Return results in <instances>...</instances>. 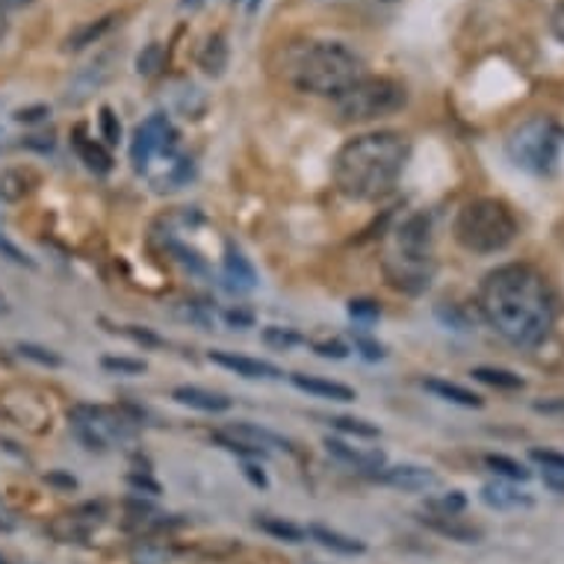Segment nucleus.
<instances>
[{"instance_id":"obj_1","label":"nucleus","mask_w":564,"mask_h":564,"mask_svg":"<svg viewBox=\"0 0 564 564\" xmlns=\"http://www.w3.org/2000/svg\"><path fill=\"white\" fill-rule=\"evenodd\" d=\"M479 307L506 340L523 349L544 343L555 325L553 288L529 263H506L494 269L481 284Z\"/></svg>"},{"instance_id":"obj_2","label":"nucleus","mask_w":564,"mask_h":564,"mask_svg":"<svg viewBox=\"0 0 564 564\" xmlns=\"http://www.w3.org/2000/svg\"><path fill=\"white\" fill-rule=\"evenodd\" d=\"M411 142L397 130H376L349 139L334 158V184L351 202H379L405 172Z\"/></svg>"},{"instance_id":"obj_3","label":"nucleus","mask_w":564,"mask_h":564,"mask_svg":"<svg viewBox=\"0 0 564 564\" xmlns=\"http://www.w3.org/2000/svg\"><path fill=\"white\" fill-rule=\"evenodd\" d=\"M290 77L302 93L337 98L367 77V63L343 42H307L293 59Z\"/></svg>"},{"instance_id":"obj_4","label":"nucleus","mask_w":564,"mask_h":564,"mask_svg":"<svg viewBox=\"0 0 564 564\" xmlns=\"http://www.w3.org/2000/svg\"><path fill=\"white\" fill-rule=\"evenodd\" d=\"M384 272L388 281L402 293H423L435 275V254H432V223L426 214L411 216L393 231L384 251Z\"/></svg>"},{"instance_id":"obj_5","label":"nucleus","mask_w":564,"mask_h":564,"mask_svg":"<svg viewBox=\"0 0 564 564\" xmlns=\"http://www.w3.org/2000/svg\"><path fill=\"white\" fill-rule=\"evenodd\" d=\"M453 234L458 246L473 254H497L518 240L520 225L514 210L500 198H473L455 216Z\"/></svg>"},{"instance_id":"obj_6","label":"nucleus","mask_w":564,"mask_h":564,"mask_svg":"<svg viewBox=\"0 0 564 564\" xmlns=\"http://www.w3.org/2000/svg\"><path fill=\"white\" fill-rule=\"evenodd\" d=\"M564 151V128L553 116H532L520 121L506 139V154L529 175H553Z\"/></svg>"},{"instance_id":"obj_7","label":"nucleus","mask_w":564,"mask_h":564,"mask_svg":"<svg viewBox=\"0 0 564 564\" xmlns=\"http://www.w3.org/2000/svg\"><path fill=\"white\" fill-rule=\"evenodd\" d=\"M408 101L405 86L393 77H364L358 84L334 98L337 116L343 121H372L402 110Z\"/></svg>"},{"instance_id":"obj_8","label":"nucleus","mask_w":564,"mask_h":564,"mask_svg":"<svg viewBox=\"0 0 564 564\" xmlns=\"http://www.w3.org/2000/svg\"><path fill=\"white\" fill-rule=\"evenodd\" d=\"M72 432L86 449H112V446L133 444L137 426L119 408L77 405L72 411Z\"/></svg>"},{"instance_id":"obj_9","label":"nucleus","mask_w":564,"mask_h":564,"mask_svg":"<svg viewBox=\"0 0 564 564\" xmlns=\"http://www.w3.org/2000/svg\"><path fill=\"white\" fill-rule=\"evenodd\" d=\"M175 142L177 133L172 128V121L163 112H154L151 119H145L133 130V139H130V163H133L137 172H149L151 160L172 154Z\"/></svg>"},{"instance_id":"obj_10","label":"nucleus","mask_w":564,"mask_h":564,"mask_svg":"<svg viewBox=\"0 0 564 564\" xmlns=\"http://www.w3.org/2000/svg\"><path fill=\"white\" fill-rule=\"evenodd\" d=\"M214 441L237 455H267L269 449H288V441H281L267 429L251 426V423H234V426L219 429Z\"/></svg>"},{"instance_id":"obj_11","label":"nucleus","mask_w":564,"mask_h":564,"mask_svg":"<svg viewBox=\"0 0 564 564\" xmlns=\"http://www.w3.org/2000/svg\"><path fill=\"white\" fill-rule=\"evenodd\" d=\"M101 523V506H80L75 511H65L56 520H51L47 532L59 541V544H84L86 538L93 535V529Z\"/></svg>"},{"instance_id":"obj_12","label":"nucleus","mask_w":564,"mask_h":564,"mask_svg":"<svg viewBox=\"0 0 564 564\" xmlns=\"http://www.w3.org/2000/svg\"><path fill=\"white\" fill-rule=\"evenodd\" d=\"M381 481L390 485V488L405 490V494H423V490H432L441 485L435 470L429 467H420V464H397V467H388L381 470Z\"/></svg>"},{"instance_id":"obj_13","label":"nucleus","mask_w":564,"mask_h":564,"mask_svg":"<svg viewBox=\"0 0 564 564\" xmlns=\"http://www.w3.org/2000/svg\"><path fill=\"white\" fill-rule=\"evenodd\" d=\"M210 361L225 367V370L237 372L242 379H281V376H284L275 364L260 361V358H249V355H237V351H210Z\"/></svg>"},{"instance_id":"obj_14","label":"nucleus","mask_w":564,"mask_h":564,"mask_svg":"<svg viewBox=\"0 0 564 564\" xmlns=\"http://www.w3.org/2000/svg\"><path fill=\"white\" fill-rule=\"evenodd\" d=\"M325 449L340 458L355 470H381L384 467V453L381 449H358V446H349L346 441H337V437H328L325 441Z\"/></svg>"},{"instance_id":"obj_15","label":"nucleus","mask_w":564,"mask_h":564,"mask_svg":"<svg viewBox=\"0 0 564 564\" xmlns=\"http://www.w3.org/2000/svg\"><path fill=\"white\" fill-rule=\"evenodd\" d=\"M481 502L497 511H511V509H529L532 497H527L523 490H518L511 481H488L481 488Z\"/></svg>"},{"instance_id":"obj_16","label":"nucleus","mask_w":564,"mask_h":564,"mask_svg":"<svg viewBox=\"0 0 564 564\" xmlns=\"http://www.w3.org/2000/svg\"><path fill=\"white\" fill-rule=\"evenodd\" d=\"M290 381H293V388H299L302 393H311V397L332 399V402H351L355 399V390L340 384V381H325L316 379V376H305V372H293Z\"/></svg>"},{"instance_id":"obj_17","label":"nucleus","mask_w":564,"mask_h":564,"mask_svg":"<svg viewBox=\"0 0 564 564\" xmlns=\"http://www.w3.org/2000/svg\"><path fill=\"white\" fill-rule=\"evenodd\" d=\"M172 399L186 408H195V411H207V414H223L231 408V399L225 393H214V390L204 388H175Z\"/></svg>"},{"instance_id":"obj_18","label":"nucleus","mask_w":564,"mask_h":564,"mask_svg":"<svg viewBox=\"0 0 564 564\" xmlns=\"http://www.w3.org/2000/svg\"><path fill=\"white\" fill-rule=\"evenodd\" d=\"M225 281H228V288L237 290V293H249L258 284V275H254V267H251L246 254L240 249H234L228 246L225 251Z\"/></svg>"},{"instance_id":"obj_19","label":"nucleus","mask_w":564,"mask_h":564,"mask_svg":"<svg viewBox=\"0 0 564 564\" xmlns=\"http://www.w3.org/2000/svg\"><path fill=\"white\" fill-rule=\"evenodd\" d=\"M423 523H426L429 529L441 532V535L453 538V541H462V544H476L481 538V529L467 523V520H462L458 514H426Z\"/></svg>"},{"instance_id":"obj_20","label":"nucleus","mask_w":564,"mask_h":564,"mask_svg":"<svg viewBox=\"0 0 564 564\" xmlns=\"http://www.w3.org/2000/svg\"><path fill=\"white\" fill-rule=\"evenodd\" d=\"M198 68L210 77L225 75V68H228V45H225L223 33H214L204 42V47L198 51Z\"/></svg>"},{"instance_id":"obj_21","label":"nucleus","mask_w":564,"mask_h":564,"mask_svg":"<svg viewBox=\"0 0 564 564\" xmlns=\"http://www.w3.org/2000/svg\"><path fill=\"white\" fill-rule=\"evenodd\" d=\"M75 151L77 158L86 163V169H93L95 175H107V172H112L110 151L104 149V145H98L95 139L84 137V130H77L75 133Z\"/></svg>"},{"instance_id":"obj_22","label":"nucleus","mask_w":564,"mask_h":564,"mask_svg":"<svg viewBox=\"0 0 564 564\" xmlns=\"http://www.w3.org/2000/svg\"><path fill=\"white\" fill-rule=\"evenodd\" d=\"M423 388H426L429 393H435L437 399H444V402H453V405L481 408V397H479V393H473V390L462 388V384H455V381L426 379V381H423Z\"/></svg>"},{"instance_id":"obj_23","label":"nucleus","mask_w":564,"mask_h":564,"mask_svg":"<svg viewBox=\"0 0 564 564\" xmlns=\"http://www.w3.org/2000/svg\"><path fill=\"white\" fill-rule=\"evenodd\" d=\"M33 184H36V175L28 169H7L0 172V198L10 204L21 202L33 189Z\"/></svg>"},{"instance_id":"obj_24","label":"nucleus","mask_w":564,"mask_h":564,"mask_svg":"<svg viewBox=\"0 0 564 564\" xmlns=\"http://www.w3.org/2000/svg\"><path fill=\"white\" fill-rule=\"evenodd\" d=\"M307 535L314 538L316 544H323L325 550H334V553H340V555H361L364 550H367L358 538L340 535V532H334V529H325V527H311L307 529Z\"/></svg>"},{"instance_id":"obj_25","label":"nucleus","mask_w":564,"mask_h":564,"mask_svg":"<svg viewBox=\"0 0 564 564\" xmlns=\"http://www.w3.org/2000/svg\"><path fill=\"white\" fill-rule=\"evenodd\" d=\"M112 24H116V15H104L98 21H89V24H84V28L75 30L72 36L65 39V51H80L86 45H95L107 30H112Z\"/></svg>"},{"instance_id":"obj_26","label":"nucleus","mask_w":564,"mask_h":564,"mask_svg":"<svg viewBox=\"0 0 564 564\" xmlns=\"http://www.w3.org/2000/svg\"><path fill=\"white\" fill-rule=\"evenodd\" d=\"M470 376L476 381H481V384H488V388L523 390V379H520L518 372L502 370V367H476V370H473Z\"/></svg>"},{"instance_id":"obj_27","label":"nucleus","mask_w":564,"mask_h":564,"mask_svg":"<svg viewBox=\"0 0 564 564\" xmlns=\"http://www.w3.org/2000/svg\"><path fill=\"white\" fill-rule=\"evenodd\" d=\"M258 529L267 535L278 538V541H288V544H302L307 538L305 529H299L296 523H290L284 518H258Z\"/></svg>"},{"instance_id":"obj_28","label":"nucleus","mask_w":564,"mask_h":564,"mask_svg":"<svg viewBox=\"0 0 564 564\" xmlns=\"http://www.w3.org/2000/svg\"><path fill=\"white\" fill-rule=\"evenodd\" d=\"M485 467L497 473V476H502L506 481H529V476H532L518 458H509V455H485Z\"/></svg>"},{"instance_id":"obj_29","label":"nucleus","mask_w":564,"mask_h":564,"mask_svg":"<svg viewBox=\"0 0 564 564\" xmlns=\"http://www.w3.org/2000/svg\"><path fill=\"white\" fill-rule=\"evenodd\" d=\"M328 423L351 437H367V441H372V437L381 435L379 426H372V423H367V420H355V416H332Z\"/></svg>"},{"instance_id":"obj_30","label":"nucleus","mask_w":564,"mask_h":564,"mask_svg":"<svg viewBox=\"0 0 564 564\" xmlns=\"http://www.w3.org/2000/svg\"><path fill=\"white\" fill-rule=\"evenodd\" d=\"M263 343L267 346H275V349H293L302 343L296 332H290V328H278V325H269L267 332H263Z\"/></svg>"},{"instance_id":"obj_31","label":"nucleus","mask_w":564,"mask_h":564,"mask_svg":"<svg viewBox=\"0 0 564 564\" xmlns=\"http://www.w3.org/2000/svg\"><path fill=\"white\" fill-rule=\"evenodd\" d=\"M464 506H467V500L462 497V490H453L441 500L429 502V514H462Z\"/></svg>"},{"instance_id":"obj_32","label":"nucleus","mask_w":564,"mask_h":564,"mask_svg":"<svg viewBox=\"0 0 564 564\" xmlns=\"http://www.w3.org/2000/svg\"><path fill=\"white\" fill-rule=\"evenodd\" d=\"M101 367L110 372H121V376H142V372H145V361H137V358H116V355L104 358Z\"/></svg>"},{"instance_id":"obj_33","label":"nucleus","mask_w":564,"mask_h":564,"mask_svg":"<svg viewBox=\"0 0 564 564\" xmlns=\"http://www.w3.org/2000/svg\"><path fill=\"white\" fill-rule=\"evenodd\" d=\"M349 316L358 323H372L381 316V307L372 299H355V302H349Z\"/></svg>"},{"instance_id":"obj_34","label":"nucleus","mask_w":564,"mask_h":564,"mask_svg":"<svg viewBox=\"0 0 564 564\" xmlns=\"http://www.w3.org/2000/svg\"><path fill=\"white\" fill-rule=\"evenodd\" d=\"M98 121H101V137L107 139V145H119V139H121L119 116H116L110 107H104L101 116H98Z\"/></svg>"},{"instance_id":"obj_35","label":"nucleus","mask_w":564,"mask_h":564,"mask_svg":"<svg viewBox=\"0 0 564 564\" xmlns=\"http://www.w3.org/2000/svg\"><path fill=\"white\" fill-rule=\"evenodd\" d=\"M19 351L24 358H30V361L42 364V367H59V364H63L59 355H54L51 349H42V346H30V343H24V346H19Z\"/></svg>"},{"instance_id":"obj_36","label":"nucleus","mask_w":564,"mask_h":564,"mask_svg":"<svg viewBox=\"0 0 564 564\" xmlns=\"http://www.w3.org/2000/svg\"><path fill=\"white\" fill-rule=\"evenodd\" d=\"M137 65H139V68H137L139 75H154L160 65H163V47L149 45V47H145V54H139Z\"/></svg>"},{"instance_id":"obj_37","label":"nucleus","mask_w":564,"mask_h":564,"mask_svg":"<svg viewBox=\"0 0 564 564\" xmlns=\"http://www.w3.org/2000/svg\"><path fill=\"white\" fill-rule=\"evenodd\" d=\"M532 462H538L544 470L562 473L564 476V453H555V449H532Z\"/></svg>"},{"instance_id":"obj_38","label":"nucleus","mask_w":564,"mask_h":564,"mask_svg":"<svg viewBox=\"0 0 564 564\" xmlns=\"http://www.w3.org/2000/svg\"><path fill=\"white\" fill-rule=\"evenodd\" d=\"M0 258L12 260V263H19V267H33V260H30L28 254L15 246V242L7 240L3 234H0Z\"/></svg>"},{"instance_id":"obj_39","label":"nucleus","mask_w":564,"mask_h":564,"mask_svg":"<svg viewBox=\"0 0 564 564\" xmlns=\"http://www.w3.org/2000/svg\"><path fill=\"white\" fill-rule=\"evenodd\" d=\"M355 349L361 351V355H364V358H367V361H381V358L388 355V351H384V346H381V343L367 340V337H355Z\"/></svg>"},{"instance_id":"obj_40","label":"nucleus","mask_w":564,"mask_h":564,"mask_svg":"<svg viewBox=\"0 0 564 564\" xmlns=\"http://www.w3.org/2000/svg\"><path fill=\"white\" fill-rule=\"evenodd\" d=\"M314 351L316 355H323V358H346L349 355V346L340 340H328V343H314Z\"/></svg>"},{"instance_id":"obj_41","label":"nucleus","mask_w":564,"mask_h":564,"mask_svg":"<svg viewBox=\"0 0 564 564\" xmlns=\"http://www.w3.org/2000/svg\"><path fill=\"white\" fill-rule=\"evenodd\" d=\"M550 33L564 45V0H555V7L550 10Z\"/></svg>"},{"instance_id":"obj_42","label":"nucleus","mask_w":564,"mask_h":564,"mask_svg":"<svg viewBox=\"0 0 564 564\" xmlns=\"http://www.w3.org/2000/svg\"><path fill=\"white\" fill-rule=\"evenodd\" d=\"M225 323L237 325V328H249V325L254 323V316L246 314V311H228V314H225Z\"/></svg>"},{"instance_id":"obj_43","label":"nucleus","mask_w":564,"mask_h":564,"mask_svg":"<svg viewBox=\"0 0 564 564\" xmlns=\"http://www.w3.org/2000/svg\"><path fill=\"white\" fill-rule=\"evenodd\" d=\"M130 485H133V488H139V490H149V494H160V485L154 479H149V476H139V473H133V476H130Z\"/></svg>"},{"instance_id":"obj_44","label":"nucleus","mask_w":564,"mask_h":564,"mask_svg":"<svg viewBox=\"0 0 564 564\" xmlns=\"http://www.w3.org/2000/svg\"><path fill=\"white\" fill-rule=\"evenodd\" d=\"M242 473H246V479H249L251 485H258V488H267V476H263V470H258L254 464H242Z\"/></svg>"},{"instance_id":"obj_45","label":"nucleus","mask_w":564,"mask_h":564,"mask_svg":"<svg viewBox=\"0 0 564 564\" xmlns=\"http://www.w3.org/2000/svg\"><path fill=\"white\" fill-rule=\"evenodd\" d=\"M47 116V107H30V110L15 112V121H39Z\"/></svg>"},{"instance_id":"obj_46","label":"nucleus","mask_w":564,"mask_h":564,"mask_svg":"<svg viewBox=\"0 0 564 564\" xmlns=\"http://www.w3.org/2000/svg\"><path fill=\"white\" fill-rule=\"evenodd\" d=\"M15 527H19L15 514H12V511L7 509L3 502H0V529H3V532H10V529H15Z\"/></svg>"},{"instance_id":"obj_47","label":"nucleus","mask_w":564,"mask_h":564,"mask_svg":"<svg viewBox=\"0 0 564 564\" xmlns=\"http://www.w3.org/2000/svg\"><path fill=\"white\" fill-rule=\"evenodd\" d=\"M36 0H0V10H24V7H33Z\"/></svg>"},{"instance_id":"obj_48","label":"nucleus","mask_w":564,"mask_h":564,"mask_svg":"<svg viewBox=\"0 0 564 564\" xmlns=\"http://www.w3.org/2000/svg\"><path fill=\"white\" fill-rule=\"evenodd\" d=\"M546 473V485L555 490H564V476L562 473H553V470H544Z\"/></svg>"},{"instance_id":"obj_49","label":"nucleus","mask_w":564,"mask_h":564,"mask_svg":"<svg viewBox=\"0 0 564 564\" xmlns=\"http://www.w3.org/2000/svg\"><path fill=\"white\" fill-rule=\"evenodd\" d=\"M7 30H10V21H7V10H0V42L7 36Z\"/></svg>"},{"instance_id":"obj_50","label":"nucleus","mask_w":564,"mask_h":564,"mask_svg":"<svg viewBox=\"0 0 564 564\" xmlns=\"http://www.w3.org/2000/svg\"><path fill=\"white\" fill-rule=\"evenodd\" d=\"M204 0H181V7H184V10H195V7H202Z\"/></svg>"},{"instance_id":"obj_51","label":"nucleus","mask_w":564,"mask_h":564,"mask_svg":"<svg viewBox=\"0 0 564 564\" xmlns=\"http://www.w3.org/2000/svg\"><path fill=\"white\" fill-rule=\"evenodd\" d=\"M7 311H10V305H7V299H3V296H0V316H3V314H7Z\"/></svg>"},{"instance_id":"obj_52","label":"nucleus","mask_w":564,"mask_h":564,"mask_svg":"<svg viewBox=\"0 0 564 564\" xmlns=\"http://www.w3.org/2000/svg\"><path fill=\"white\" fill-rule=\"evenodd\" d=\"M258 7H260V0H249V10H251V12L258 10Z\"/></svg>"},{"instance_id":"obj_53","label":"nucleus","mask_w":564,"mask_h":564,"mask_svg":"<svg viewBox=\"0 0 564 564\" xmlns=\"http://www.w3.org/2000/svg\"><path fill=\"white\" fill-rule=\"evenodd\" d=\"M0 564H7V562H3V558H0Z\"/></svg>"},{"instance_id":"obj_54","label":"nucleus","mask_w":564,"mask_h":564,"mask_svg":"<svg viewBox=\"0 0 564 564\" xmlns=\"http://www.w3.org/2000/svg\"><path fill=\"white\" fill-rule=\"evenodd\" d=\"M384 3H390V0H384Z\"/></svg>"}]
</instances>
